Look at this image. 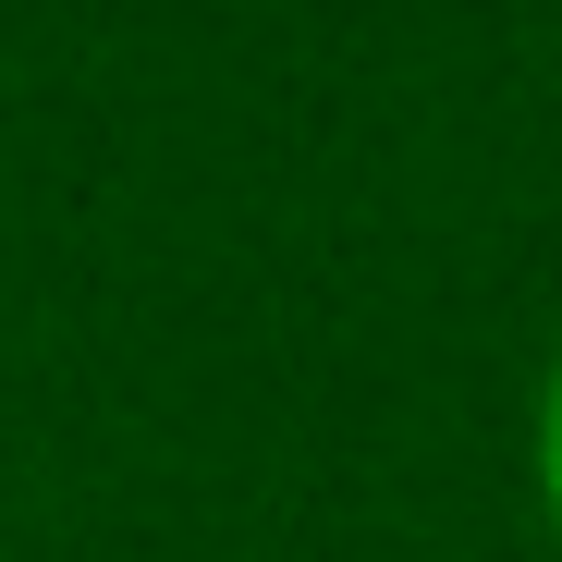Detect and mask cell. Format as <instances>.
Listing matches in <instances>:
<instances>
[{
	"label": "cell",
	"instance_id": "obj_1",
	"mask_svg": "<svg viewBox=\"0 0 562 562\" xmlns=\"http://www.w3.org/2000/svg\"><path fill=\"white\" fill-rule=\"evenodd\" d=\"M538 464H550V514H562V380H550V428H538Z\"/></svg>",
	"mask_w": 562,
	"mask_h": 562
}]
</instances>
